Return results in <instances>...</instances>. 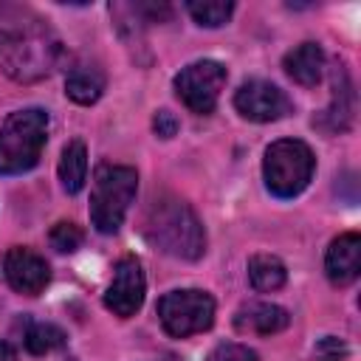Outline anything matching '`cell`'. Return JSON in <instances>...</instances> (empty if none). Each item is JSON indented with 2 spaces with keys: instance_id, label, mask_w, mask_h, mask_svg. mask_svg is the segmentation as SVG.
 Returning <instances> with one entry per match:
<instances>
[{
  "instance_id": "6da1fadb",
  "label": "cell",
  "mask_w": 361,
  "mask_h": 361,
  "mask_svg": "<svg viewBox=\"0 0 361 361\" xmlns=\"http://www.w3.org/2000/svg\"><path fill=\"white\" fill-rule=\"evenodd\" d=\"M62 59L56 31L31 6L0 0V71L14 82H39Z\"/></svg>"
},
{
  "instance_id": "7a4b0ae2",
  "label": "cell",
  "mask_w": 361,
  "mask_h": 361,
  "mask_svg": "<svg viewBox=\"0 0 361 361\" xmlns=\"http://www.w3.org/2000/svg\"><path fill=\"white\" fill-rule=\"evenodd\" d=\"M141 231L149 245L178 259H200L206 251L203 223L195 209L175 195H161L147 206Z\"/></svg>"
},
{
  "instance_id": "3957f363",
  "label": "cell",
  "mask_w": 361,
  "mask_h": 361,
  "mask_svg": "<svg viewBox=\"0 0 361 361\" xmlns=\"http://www.w3.org/2000/svg\"><path fill=\"white\" fill-rule=\"evenodd\" d=\"M48 141V113L39 107L11 113L0 127V175H23L39 164Z\"/></svg>"
},
{
  "instance_id": "277c9868",
  "label": "cell",
  "mask_w": 361,
  "mask_h": 361,
  "mask_svg": "<svg viewBox=\"0 0 361 361\" xmlns=\"http://www.w3.org/2000/svg\"><path fill=\"white\" fill-rule=\"evenodd\" d=\"M138 175L124 164H102L96 169L93 192H90V223L102 234H116L124 223V214L135 197Z\"/></svg>"
},
{
  "instance_id": "5b68a950",
  "label": "cell",
  "mask_w": 361,
  "mask_h": 361,
  "mask_svg": "<svg viewBox=\"0 0 361 361\" xmlns=\"http://www.w3.org/2000/svg\"><path fill=\"white\" fill-rule=\"evenodd\" d=\"M313 166H316V158L305 141L279 138L265 149V161H262L265 186L276 197H296L310 183Z\"/></svg>"
},
{
  "instance_id": "8992f818",
  "label": "cell",
  "mask_w": 361,
  "mask_h": 361,
  "mask_svg": "<svg viewBox=\"0 0 361 361\" xmlns=\"http://www.w3.org/2000/svg\"><path fill=\"white\" fill-rule=\"evenodd\" d=\"M158 319L164 330L175 338L203 333L214 322V299L197 288L169 290L158 299Z\"/></svg>"
},
{
  "instance_id": "52a82bcc",
  "label": "cell",
  "mask_w": 361,
  "mask_h": 361,
  "mask_svg": "<svg viewBox=\"0 0 361 361\" xmlns=\"http://www.w3.org/2000/svg\"><path fill=\"white\" fill-rule=\"evenodd\" d=\"M226 85V68L214 59H200L192 62L186 68H180V73L175 76V93L178 99L192 110V113H212L217 107L220 90Z\"/></svg>"
},
{
  "instance_id": "ba28073f",
  "label": "cell",
  "mask_w": 361,
  "mask_h": 361,
  "mask_svg": "<svg viewBox=\"0 0 361 361\" xmlns=\"http://www.w3.org/2000/svg\"><path fill=\"white\" fill-rule=\"evenodd\" d=\"M234 107L240 110L243 118L259 121V124L279 121L293 110L285 90H279L276 85H271L265 79H251V82L240 85V90L234 93Z\"/></svg>"
},
{
  "instance_id": "9c48e42d",
  "label": "cell",
  "mask_w": 361,
  "mask_h": 361,
  "mask_svg": "<svg viewBox=\"0 0 361 361\" xmlns=\"http://www.w3.org/2000/svg\"><path fill=\"white\" fill-rule=\"evenodd\" d=\"M144 293H147V279H144L141 262L135 257H121L116 262L113 282L104 293L107 310H113L121 319H130V316H135V310H141Z\"/></svg>"
},
{
  "instance_id": "30bf717a",
  "label": "cell",
  "mask_w": 361,
  "mask_h": 361,
  "mask_svg": "<svg viewBox=\"0 0 361 361\" xmlns=\"http://www.w3.org/2000/svg\"><path fill=\"white\" fill-rule=\"evenodd\" d=\"M3 268H6L8 285H11L14 290L25 293V296L42 293L45 285L51 282V268H48V262H45L39 254H34L31 248H20V245L11 248V251L6 254Z\"/></svg>"
},
{
  "instance_id": "8fae6325",
  "label": "cell",
  "mask_w": 361,
  "mask_h": 361,
  "mask_svg": "<svg viewBox=\"0 0 361 361\" xmlns=\"http://www.w3.org/2000/svg\"><path fill=\"white\" fill-rule=\"evenodd\" d=\"M324 271L333 285H350L361 274V237L355 231L338 234L324 257Z\"/></svg>"
},
{
  "instance_id": "7c38bea8",
  "label": "cell",
  "mask_w": 361,
  "mask_h": 361,
  "mask_svg": "<svg viewBox=\"0 0 361 361\" xmlns=\"http://www.w3.org/2000/svg\"><path fill=\"white\" fill-rule=\"evenodd\" d=\"M355 116V93H353V82L347 76L344 68H336L333 73V102L327 110H322L313 124L324 133H344L353 124Z\"/></svg>"
},
{
  "instance_id": "4fadbf2b",
  "label": "cell",
  "mask_w": 361,
  "mask_h": 361,
  "mask_svg": "<svg viewBox=\"0 0 361 361\" xmlns=\"http://www.w3.org/2000/svg\"><path fill=\"white\" fill-rule=\"evenodd\" d=\"M288 324H290L288 310L274 302H248L234 313V327L240 333L274 336V333H282Z\"/></svg>"
},
{
  "instance_id": "5bb4252c",
  "label": "cell",
  "mask_w": 361,
  "mask_h": 361,
  "mask_svg": "<svg viewBox=\"0 0 361 361\" xmlns=\"http://www.w3.org/2000/svg\"><path fill=\"white\" fill-rule=\"evenodd\" d=\"M282 68H285V73H288L296 85L313 87V85L322 82V73H324V51H322V45H316V42H302V45H296L293 51L285 54Z\"/></svg>"
},
{
  "instance_id": "9a60e30c",
  "label": "cell",
  "mask_w": 361,
  "mask_h": 361,
  "mask_svg": "<svg viewBox=\"0 0 361 361\" xmlns=\"http://www.w3.org/2000/svg\"><path fill=\"white\" fill-rule=\"evenodd\" d=\"M59 180H62V189L68 195H76L82 192L85 180H87V149L79 138L68 141L65 149H62V158H59Z\"/></svg>"
},
{
  "instance_id": "2e32d148",
  "label": "cell",
  "mask_w": 361,
  "mask_h": 361,
  "mask_svg": "<svg viewBox=\"0 0 361 361\" xmlns=\"http://www.w3.org/2000/svg\"><path fill=\"white\" fill-rule=\"evenodd\" d=\"M65 93L76 102V104H93L99 102V96L104 93V73L99 68L90 65H79L68 73L65 79Z\"/></svg>"
},
{
  "instance_id": "e0dca14e",
  "label": "cell",
  "mask_w": 361,
  "mask_h": 361,
  "mask_svg": "<svg viewBox=\"0 0 361 361\" xmlns=\"http://www.w3.org/2000/svg\"><path fill=\"white\" fill-rule=\"evenodd\" d=\"M248 279H251L254 290L271 293V290H279L285 285L288 271H285L279 257H274V254H254L248 259Z\"/></svg>"
},
{
  "instance_id": "ac0fdd59",
  "label": "cell",
  "mask_w": 361,
  "mask_h": 361,
  "mask_svg": "<svg viewBox=\"0 0 361 361\" xmlns=\"http://www.w3.org/2000/svg\"><path fill=\"white\" fill-rule=\"evenodd\" d=\"M186 11L195 17L197 25L217 28V25H223L231 17L234 3L231 0H189L186 3Z\"/></svg>"
},
{
  "instance_id": "d6986e66",
  "label": "cell",
  "mask_w": 361,
  "mask_h": 361,
  "mask_svg": "<svg viewBox=\"0 0 361 361\" xmlns=\"http://www.w3.org/2000/svg\"><path fill=\"white\" fill-rule=\"evenodd\" d=\"M65 344V333L56 327V324H45V322H37L28 327L25 333V347L28 353L34 355H45L51 350H59Z\"/></svg>"
},
{
  "instance_id": "ffe728a7",
  "label": "cell",
  "mask_w": 361,
  "mask_h": 361,
  "mask_svg": "<svg viewBox=\"0 0 361 361\" xmlns=\"http://www.w3.org/2000/svg\"><path fill=\"white\" fill-rule=\"evenodd\" d=\"M82 240H85V234H82V228L76 226V223H56L54 228H51V245L56 248V251H62V254H71V251H76L79 245H82Z\"/></svg>"
},
{
  "instance_id": "44dd1931",
  "label": "cell",
  "mask_w": 361,
  "mask_h": 361,
  "mask_svg": "<svg viewBox=\"0 0 361 361\" xmlns=\"http://www.w3.org/2000/svg\"><path fill=\"white\" fill-rule=\"evenodd\" d=\"M209 361H259V358H257V353L251 347L228 341V344H217L214 353L209 355Z\"/></svg>"
},
{
  "instance_id": "7402d4cb",
  "label": "cell",
  "mask_w": 361,
  "mask_h": 361,
  "mask_svg": "<svg viewBox=\"0 0 361 361\" xmlns=\"http://www.w3.org/2000/svg\"><path fill=\"white\" fill-rule=\"evenodd\" d=\"M313 353H316L319 361H344L350 350H347V344H344L341 338H336V336H324L322 341H316Z\"/></svg>"
},
{
  "instance_id": "603a6c76",
  "label": "cell",
  "mask_w": 361,
  "mask_h": 361,
  "mask_svg": "<svg viewBox=\"0 0 361 361\" xmlns=\"http://www.w3.org/2000/svg\"><path fill=\"white\" fill-rule=\"evenodd\" d=\"M152 127H155V133H158L161 138H172V135L178 133V118H175L169 110H158L155 118H152Z\"/></svg>"
},
{
  "instance_id": "cb8c5ba5",
  "label": "cell",
  "mask_w": 361,
  "mask_h": 361,
  "mask_svg": "<svg viewBox=\"0 0 361 361\" xmlns=\"http://www.w3.org/2000/svg\"><path fill=\"white\" fill-rule=\"evenodd\" d=\"M0 361H17L14 347H11V344H6V341H0Z\"/></svg>"
}]
</instances>
